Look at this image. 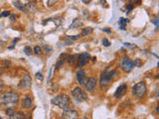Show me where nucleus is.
I'll list each match as a JSON object with an SVG mask.
<instances>
[{
	"instance_id": "obj_3",
	"label": "nucleus",
	"mask_w": 159,
	"mask_h": 119,
	"mask_svg": "<svg viewBox=\"0 0 159 119\" xmlns=\"http://www.w3.org/2000/svg\"><path fill=\"white\" fill-rule=\"evenodd\" d=\"M146 91H147V87H146L145 82L139 81L135 84V86L132 87V93L137 98H141L145 95Z\"/></svg>"
},
{
	"instance_id": "obj_4",
	"label": "nucleus",
	"mask_w": 159,
	"mask_h": 119,
	"mask_svg": "<svg viewBox=\"0 0 159 119\" xmlns=\"http://www.w3.org/2000/svg\"><path fill=\"white\" fill-rule=\"evenodd\" d=\"M72 96L78 102H85V101L88 100L86 93L82 88H80V87H75L73 91H72Z\"/></svg>"
},
{
	"instance_id": "obj_25",
	"label": "nucleus",
	"mask_w": 159,
	"mask_h": 119,
	"mask_svg": "<svg viewBox=\"0 0 159 119\" xmlns=\"http://www.w3.org/2000/svg\"><path fill=\"white\" fill-rule=\"evenodd\" d=\"M103 45L105 46V47H109L110 46V43H109V41L107 40V39H103Z\"/></svg>"
},
{
	"instance_id": "obj_9",
	"label": "nucleus",
	"mask_w": 159,
	"mask_h": 119,
	"mask_svg": "<svg viewBox=\"0 0 159 119\" xmlns=\"http://www.w3.org/2000/svg\"><path fill=\"white\" fill-rule=\"evenodd\" d=\"M31 84H32L31 77L29 74H24L20 81V84H19V87L20 88H29L31 86Z\"/></svg>"
},
{
	"instance_id": "obj_33",
	"label": "nucleus",
	"mask_w": 159,
	"mask_h": 119,
	"mask_svg": "<svg viewBox=\"0 0 159 119\" xmlns=\"http://www.w3.org/2000/svg\"><path fill=\"white\" fill-rule=\"evenodd\" d=\"M82 1H83L85 4H89V3H91V2L93 1V0H82Z\"/></svg>"
},
{
	"instance_id": "obj_15",
	"label": "nucleus",
	"mask_w": 159,
	"mask_h": 119,
	"mask_svg": "<svg viewBox=\"0 0 159 119\" xmlns=\"http://www.w3.org/2000/svg\"><path fill=\"white\" fill-rule=\"evenodd\" d=\"M77 61H79V55H72V56H69V57H68L67 62H68L69 64L73 65L77 62Z\"/></svg>"
},
{
	"instance_id": "obj_6",
	"label": "nucleus",
	"mask_w": 159,
	"mask_h": 119,
	"mask_svg": "<svg viewBox=\"0 0 159 119\" xmlns=\"http://www.w3.org/2000/svg\"><path fill=\"white\" fill-rule=\"evenodd\" d=\"M114 79V77L110 76L109 72H103L100 74V84L102 87H105L107 86V84H110V81Z\"/></svg>"
},
{
	"instance_id": "obj_8",
	"label": "nucleus",
	"mask_w": 159,
	"mask_h": 119,
	"mask_svg": "<svg viewBox=\"0 0 159 119\" xmlns=\"http://www.w3.org/2000/svg\"><path fill=\"white\" fill-rule=\"evenodd\" d=\"M97 86V79L95 77H89V79H86L85 86L84 87L86 88V90L88 91H93V89Z\"/></svg>"
},
{
	"instance_id": "obj_29",
	"label": "nucleus",
	"mask_w": 159,
	"mask_h": 119,
	"mask_svg": "<svg viewBox=\"0 0 159 119\" xmlns=\"http://www.w3.org/2000/svg\"><path fill=\"white\" fill-rule=\"evenodd\" d=\"M134 65H135V67H140V65H141L140 60H139V59H136L135 61H134Z\"/></svg>"
},
{
	"instance_id": "obj_22",
	"label": "nucleus",
	"mask_w": 159,
	"mask_h": 119,
	"mask_svg": "<svg viewBox=\"0 0 159 119\" xmlns=\"http://www.w3.org/2000/svg\"><path fill=\"white\" fill-rule=\"evenodd\" d=\"M34 53L36 55H41L42 54V48H40L39 46H36L34 47Z\"/></svg>"
},
{
	"instance_id": "obj_12",
	"label": "nucleus",
	"mask_w": 159,
	"mask_h": 119,
	"mask_svg": "<svg viewBox=\"0 0 159 119\" xmlns=\"http://www.w3.org/2000/svg\"><path fill=\"white\" fill-rule=\"evenodd\" d=\"M127 89V86L126 84H121V86H119V87H117L116 91H115L114 93V96L116 98H120L122 97V96L125 94V91H126Z\"/></svg>"
},
{
	"instance_id": "obj_16",
	"label": "nucleus",
	"mask_w": 159,
	"mask_h": 119,
	"mask_svg": "<svg viewBox=\"0 0 159 119\" xmlns=\"http://www.w3.org/2000/svg\"><path fill=\"white\" fill-rule=\"evenodd\" d=\"M129 22V19H124V18H120L119 21V24L120 26V29L121 30H125V26H126V23Z\"/></svg>"
},
{
	"instance_id": "obj_1",
	"label": "nucleus",
	"mask_w": 159,
	"mask_h": 119,
	"mask_svg": "<svg viewBox=\"0 0 159 119\" xmlns=\"http://www.w3.org/2000/svg\"><path fill=\"white\" fill-rule=\"evenodd\" d=\"M19 101V94L15 91H7L0 95V105L10 107Z\"/></svg>"
},
{
	"instance_id": "obj_37",
	"label": "nucleus",
	"mask_w": 159,
	"mask_h": 119,
	"mask_svg": "<svg viewBox=\"0 0 159 119\" xmlns=\"http://www.w3.org/2000/svg\"><path fill=\"white\" fill-rule=\"evenodd\" d=\"M14 19H15V16L12 15V16H11V20H12V21H14Z\"/></svg>"
},
{
	"instance_id": "obj_17",
	"label": "nucleus",
	"mask_w": 159,
	"mask_h": 119,
	"mask_svg": "<svg viewBox=\"0 0 159 119\" xmlns=\"http://www.w3.org/2000/svg\"><path fill=\"white\" fill-rule=\"evenodd\" d=\"M24 118H25V114L23 112L14 113L13 115L10 116V119H24Z\"/></svg>"
},
{
	"instance_id": "obj_7",
	"label": "nucleus",
	"mask_w": 159,
	"mask_h": 119,
	"mask_svg": "<svg viewBox=\"0 0 159 119\" xmlns=\"http://www.w3.org/2000/svg\"><path fill=\"white\" fill-rule=\"evenodd\" d=\"M62 119H79V113L73 109H65L62 114Z\"/></svg>"
},
{
	"instance_id": "obj_10",
	"label": "nucleus",
	"mask_w": 159,
	"mask_h": 119,
	"mask_svg": "<svg viewBox=\"0 0 159 119\" xmlns=\"http://www.w3.org/2000/svg\"><path fill=\"white\" fill-rule=\"evenodd\" d=\"M90 58H91V56H90V54H88V53H83V54L79 55L78 67L82 68V67H84L85 65L88 64V62L90 61Z\"/></svg>"
},
{
	"instance_id": "obj_23",
	"label": "nucleus",
	"mask_w": 159,
	"mask_h": 119,
	"mask_svg": "<svg viewBox=\"0 0 159 119\" xmlns=\"http://www.w3.org/2000/svg\"><path fill=\"white\" fill-rule=\"evenodd\" d=\"M24 52H25V54L27 56L32 55V49H31L30 47H25V48H24Z\"/></svg>"
},
{
	"instance_id": "obj_40",
	"label": "nucleus",
	"mask_w": 159,
	"mask_h": 119,
	"mask_svg": "<svg viewBox=\"0 0 159 119\" xmlns=\"http://www.w3.org/2000/svg\"><path fill=\"white\" fill-rule=\"evenodd\" d=\"M84 119H88V118H86V117H84Z\"/></svg>"
},
{
	"instance_id": "obj_11",
	"label": "nucleus",
	"mask_w": 159,
	"mask_h": 119,
	"mask_svg": "<svg viewBox=\"0 0 159 119\" xmlns=\"http://www.w3.org/2000/svg\"><path fill=\"white\" fill-rule=\"evenodd\" d=\"M77 79H78V82L81 84L82 86H85L86 82V74H85V70H79L78 72H77Z\"/></svg>"
},
{
	"instance_id": "obj_26",
	"label": "nucleus",
	"mask_w": 159,
	"mask_h": 119,
	"mask_svg": "<svg viewBox=\"0 0 159 119\" xmlns=\"http://www.w3.org/2000/svg\"><path fill=\"white\" fill-rule=\"evenodd\" d=\"M36 79H37L39 81H43V74H42V72H37V74H36Z\"/></svg>"
},
{
	"instance_id": "obj_30",
	"label": "nucleus",
	"mask_w": 159,
	"mask_h": 119,
	"mask_svg": "<svg viewBox=\"0 0 159 119\" xmlns=\"http://www.w3.org/2000/svg\"><path fill=\"white\" fill-rule=\"evenodd\" d=\"M44 48H45V50H46V53H50V52H52V47H50V46H44Z\"/></svg>"
},
{
	"instance_id": "obj_35",
	"label": "nucleus",
	"mask_w": 159,
	"mask_h": 119,
	"mask_svg": "<svg viewBox=\"0 0 159 119\" xmlns=\"http://www.w3.org/2000/svg\"><path fill=\"white\" fill-rule=\"evenodd\" d=\"M103 31H105V32H107V33H109L110 32L109 29H103Z\"/></svg>"
},
{
	"instance_id": "obj_38",
	"label": "nucleus",
	"mask_w": 159,
	"mask_h": 119,
	"mask_svg": "<svg viewBox=\"0 0 159 119\" xmlns=\"http://www.w3.org/2000/svg\"><path fill=\"white\" fill-rule=\"evenodd\" d=\"M156 112H157V113H159V105L157 106V108H156Z\"/></svg>"
},
{
	"instance_id": "obj_32",
	"label": "nucleus",
	"mask_w": 159,
	"mask_h": 119,
	"mask_svg": "<svg viewBox=\"0 0 159 119\" xmlns=\"http://www.w3.org/2000/svg\"><path fill=\"white\" fill-rule=\"evenodd\" d=\"M132 9H133V6H132L131 4H130V5H128V7L126 8V13H129V12H130Z\"/></svg>"
},
{
	"instance_id": "obj_24",
	"label": "nucleus",
	"mask_w": 159,
	"mask_h": 119,
	"mask_svg": "<svg viewBox=\"0 0 159 119\" xmlns=\"http://www.w3.org/2000/svg\"><path fill=\"white\" fill-rule=\"evenodd\" d=\"M152 23L156 26V30H159V19L158 18H154L152 20Z\"/></svg>"
},
{
	"instance_id": "obj_13",
	"label": "nucleus",
	"mask_w": 159,
	"mask_h": 119,
	"mask_svg": "<svg viewBox=\"0 0 159 119\" xmlns=\"http://www.w3.org/2000/svg\"><path fill=\"white\" fill-rule=\"evenodd\" d=\"M68 57L69 56L66 54V53H63V54H61V56L59 57V59H58V62L56 64V69L59 70L61 69V67L63 65H64L65 62H67V60H68Z\"/></svg>"
},
{
	"instance_id": "obj_20",
	"label": "nucleus",
	"mask_w": 159,
	"mask_h": 119,
	"mask_svg": "<svg viewBox=\"0 0 159 119\" xmlns=\"http://www.w3.org/2000/svg\"><path fill=\"white\" fill-rule=\"evenodd\" d=\"M14 5H15V7H17V8L19 9V10H26V7L24 6V4H21V3H19L18 1H16L15 3H14Z\"/></svg>"
},
{
	"instance_id": "obj_18",
	"label": "nucleus",
	"mask_w": 159,
	"mask_h": 119,
	"mask_svg": "<svg viewBox=\"0 0 159 119\" xmlns=\"http://www.w3.org/2000/svg\"><path fill=\"white\" fill-rule=\"evenodd\" d=\"M83 25V23H82V21L80 20V19H75L74 22L72 23V25L70 26V28H79L80 26H82Z\"/></svg>"
},
{
	"instance_id": "obj_5",
	"label": "nucleus",
	"mask_w": 159,
	"mask_h": 119,
	"mask_svg": "<svg viewBox=\"0 0 159 119\" xmlns=\"http://www.w3.org/2000/svg\"><path fill=\"white\" fill-rule=\"evenodd\" d=\"M120 68H121L124 72H131V70L134 68V62H132L128 57H124L121 62V64H120Z\"/></svg>"
},
{
	"instance_id": "obj_41",
	"label": "nucleus",
	"mask_w": 159,
	"mask_h": 119,
	"mask_svg": "<svg viewBox=\"0 0 159 119\" xmlns=\"http://www.w3.org/2000/svg\"><path fill=\"white\" fill-rule=\"evenodd\" d=\"M0 45H1V42H0Z\"/></svg>"
},
{
	"instance_id": "obj_43",
	"label": "nucleus",
	"mask_w": 159,
	"mask_h": 119,
	"mask_svg": "<svg viewBox=\"0 0 159 119\" xmlns=\"http://www.w3.org/2000/svg\"><path fill=\"white\" fill-rule=\"evenodd\" d=\"M158 77H159V74H158Z\"/></svg>"
},
{
	"instance_id": "obj_27",
	"label": "nucleus",
	"mask_w": 159,
	"mask_h": 119,
	"mask_svg": "<svg viewBox=\"0 0 159 119\" xmlns=\"http://www.w3.org/2000/svg\"><path fill=\"white\" fill-rule=\"evenodd\" d=\"M82 36V34L81 35H75V36H68V39H70V40H72V41H74V40H77V39H79L80 37Z\"/></svg>"
},
{
	"instance_id": "obj_34",
	"label": "nucleus",
	"mask_w": 159,
	"mask_h": 119,
	"mask_svg": "<svg viewBox=\"0 0 159 119\" xmlns=\"http://www.w3.org/2000/svg\"><path fill=\"white\" fill-rule=\"evenodd\" d=\"M2 89H3V84L0 81V91H2Z\"/></svg>"
},
{
	"instance_id": "obj_42",
	"label": "nucleus",
	"mask_w": 159,
	"mask_h": 119,
	"mask_svg": "<svg viewBox=\"0 0 159 119\" xmlns=\"http://www.w3.org/2000/svg\"><path fill=\"white\" fill-rule=\"evenodd\" d=\"M0 119H2V118H1V117H0Z\"/></svg>"
},
{
	"instance_id": "obj_21",
	"label": "nucleus",
	"mask_w": 159,
	"mask_h": 119,
	"mask_svg": "<svg viewBox=\"0 0 159 119\" xmlns=\"http://www.w3.org/2000/svg\"><path fill=\"white\" fill-rule=\"evenodd\" d=\"M14 113H15V110H14L13 107H8V108L6 109V114L8 116H12Z\"/></svg>"
},
{
	"instance_id": "obj_14",
	"label": "nucleus",
	"mask_w": 159,
	"mask_h": 119,
	"mask_svg": "<svg viewBox=\"0 0 159 119\" xmlns=\"http://www.w3.org/2000/svg\"><path fill=\"white\" fill-rule=\"evenodd\" d=\"M32 104H33V99L32 98H31V97H25L22 101V107L26 108V109H29V108H31Z\"/></svg>"
},
{
	"instance_id": "obj_36",
	"label": "nucleus",
	"mask_w": 159,
	"mask_h": 119,
	"mask_svg": "<svg viewBox=\"0 0 159 119\" xmlns=\"http://www.w3.org/2000/svg\"><path fill=\"white\" fill-rule=\"evenodd\" d=\"M124 46H126V47H130V44H129V43H124Z\"/></svg>"
},
{
	"instance_id": "obj_39",
	"label": "nucleus",
	"mask_w": 159,
	"mask_h": 119,
	"mask_svg": "<svg viewBox=\"0 0 159 119\" xmlns=\"http://www.w3.org/2000/svg\"><path fill=\"white\" fill-rule=\"evenodd\" d=\"M157 67L159 68V63H158V64H157Z\"/></svg>"
},
{
	"instance_id": "obj_19",
	"label": "nucleus",
	"mask_w": 159,
	"mask_h": 119,
	"mask_svg": "<svg viewBox=\"0 0 159 119\" xmlns=\"http://www.w3.org/2000/svg\"><path fill=\"white\" fill-rule=\"evenodd\" d=\"M93 33V28H84L82 30V36H89L90 34Z\"/></svg>"
},
{
	"instance_id": "obj_28",
	"label": "nucleus",
	"mask_w": 159,
	"mask_h": 119,
	"mask_svg": "<svg viewBox=\"0 0 159 119\" xmlns=\"http://www.w3.org/2000/svg\"><path fill=\"white\" fill-rule=\"evenodd\" d=\"M9 15H10V12L9 11H3L1 13V15H0V17H8Z\"/></svg>"
},
{
	"instance_id": "obj_31",
	"label": "nucleus",
	"mask_w": 159,
	"mask_h": 119,
	"mask_svg": "<svg viewBox=\"0 0 159 119\" xmlns=\"http://www.w3.org/2000/svg\"><path fill=\"white\" fill-rule=\"evenodd\" d=\"M155 96L156 97H159V84L157 86H156V89H155Z\"/></svg>"
},
{
	"instance_id": "obj_2",
	"label": "nucleus",
	"mask_w": 159,
	"mask_h": 119,
	"mask_svg": "<svg viewBox=\"0 0 159 119\" xmlns=\"http://www.w3.org/2000/svg\"><path fill=\"white\" fill-rule=\"evenodd\" d=\"M51 102L52 104H54V105L58 106L59 108L67 109L70 104V98L66 94H59V95L55 96V97L52 99Z\"/></svg>"
}]
</instances>
